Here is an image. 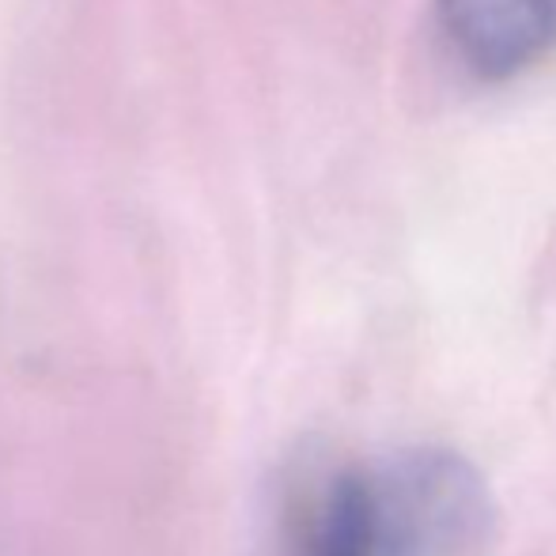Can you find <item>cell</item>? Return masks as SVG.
<instances>
[{
  "label": "cell",
  "mask_w": 556,
  "mask_h": 556,
  "mask_svg": "<svg viewBox=\"0 0 556 556\" xmlns=\"http://www.w3.org/2000/svg\"><path fill=\"white\" fill-rule=\"evenodd\" d=\"M446 53L473 80L500 84L556 50V0H435Z\"/></svg>",
  "instance_id": "cell-2"
},
{
  "label": "cell",
  "mask_w": 556,
  "mask_h": 556,
  "mask_svg": "<svg viewBox=\"0 0 556 556\" xmlns=\"http://www.w3.org/2000/svg\"><path fill=\"white\" fill-rule=\"evenodd\" d=\"M492 527L481 473L446 446L349 462L288 511V556H454Z\"/></svg>",
  "instance_id": "cell-1"
}]
</instances>
